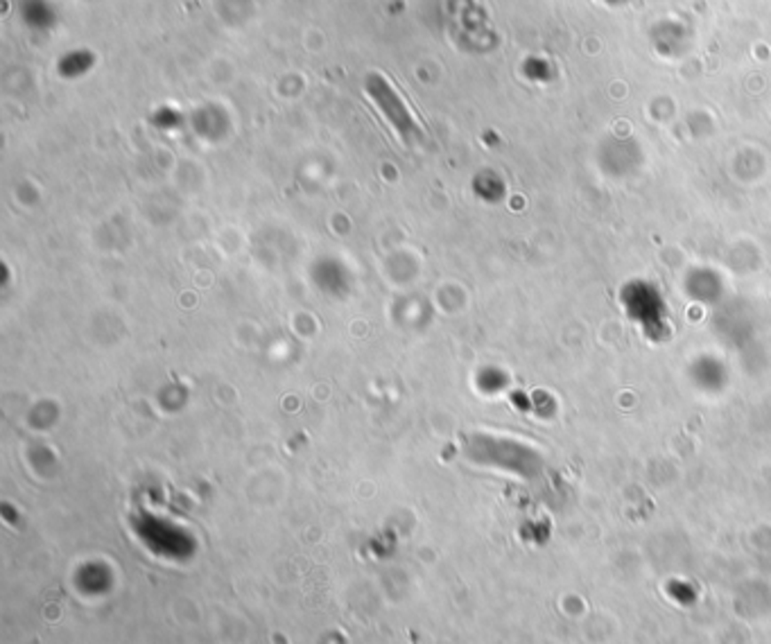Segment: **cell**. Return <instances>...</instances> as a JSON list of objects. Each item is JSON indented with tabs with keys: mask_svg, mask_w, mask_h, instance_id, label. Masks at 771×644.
Segmentation results:
<instances>
[{
	"mask_svg": "<svg viewBox=\"0 0 771 644\" xmlns=\"http://www.w3.org/2000/svg\"><path fill=\"white\" fill-rule=\"evenodd\" d=\"M692 382L701 389H721L727 387V366L717 357H699L692 365Z\"/></svg>",
	"mask_w": 771,
	"mask_h": 644,
	"instance_id": "cell-3",
	"label": "cell"
},
{
	"mask_svg": "<svg viewBox=\"0 0 771 644\" xmlns=\"http://www.w3.org/2000/svg\"><path fill=\"white\" fill-rule=\"evenodd\" d=\"M686 292L699 303H712L721 295V280L715 271L695 267L686 280Z\"/></svg>",
	"mask_w": 771,
	"mask_h": 644,
	"instance_id": "cell-2",
	"label": "cell"
},
{
	"mask_svg": "<svg viewBox=\"0 0 771 644\" xmlns=\"http://www.w3.org/2000/svg\"><path fill=\"white\" fill-rule=\"evenodd\" d=\"M620 308L651 344H661L670 337V308L657 283L647 279L626 280L620 290Z\"/></svg>",
	"mask_w": 771,
	"mask_h": 644,
	"instance_id": "cell-1",
	"label": "cell"
}]
</instances>
